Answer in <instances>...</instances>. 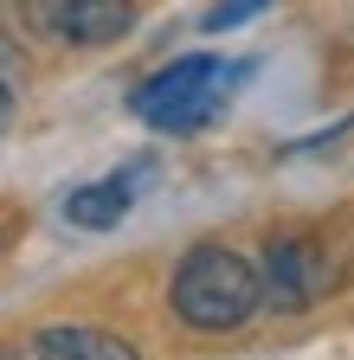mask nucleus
Segmentation results:
<instances>
[{
	"label": "nucleus",
	"instance_id": "obj_3",
	"mask_svg": "<svg viewBox=\"0 0 354 360\" xmlns=\"http://www.w3.org/2000/svg\"><path fill=\"white\" fill-rule=\"evenodd\" d=\"M258 277H264V302L284 309V315H296V309L322 302L335 290V264H329V251L316 238H271V245H264V270H258Z\"/></svg>",
	"mask_w": 354,
	"mask_h": 360
},
{
	"label": "nucleus",
	"instance_id": "obj_6",
	"mask_svg": "<svg viewBox=\"0 0 354 360\" xmlns=\"http://www.w3.org/2000/svg\"><path fill=\"white\" fill-rule=\"evenodd\" d=\"M32 354L39 360H142L122 335L110 328H84V322H52L32 335Z\"/></svg>",
	"mask_w": 354,
	"mask_h": 360
},
{
	"label": "nucleus",
	"instance_id": "obj_7",
	"mask_svg": "<svg viewBox=\"0 0 354 360\" xmlns=\"http://www.w3.org/2000/svg\"><path fill=\"white\" fill-rule=\"evenodd\" d=\"M264 7V0H219V7L206 13V32H226V26H239L245 13H258Z\"/></svg>",
	"mask_w": 354,
	"mask_h": 360
},
{
	"label": "nucleus",
	"instance_id": "obj_8",
	"mask_svg": "<svg viewBox=\"0 0 354 360\" xmlns=\"http://www.w3.org/2000/svg\"><path fill=\"white\" fill-rule=\"evenodd\" d=\"M13 122V45L0 39V129Z\"/></svg>",
	"mask_w": 354,
	"mask_h": 360
},
{
	"label": "nucleus",
	"instance_id": "obj_5",
	"mask_svg": "<svg viewBox=\"0 0 354 360\" xmlns=\"http://www.w3.org/2000/svg\"><path fill=\"white\" fill-rule=\"evenodd\" d=\"M142 174L148 167H122L110 180H84L77 193H65V219L77 225V232H110V225H122V212L142 193Z\"/></svg>",
	"mask_w": 354,
	"mask_h": 360
},
{
	"label": "nucleus",
	"instance_id": "obj_1",
	"mask_svg": "<svg viewBox=\"0 0 354 360\" xmlns=\"http://www.w3.org/2000/svg\"><path fill=\"white\" fill-rule=\"evenodd\" d=\"M167 302L187 328H239L245 315L264 302V277L226 245H194L181 264H174V283H167Z\"/></svg>",
	"mask_w": 354,
	"mask_h": 360
},
{
	"label": "nucleus",
	"instance_id": "obj_4",
	"mask_svg": "<svg viewBox=\"0 0 354 360\" xmlns=\"http://www.w3.org/2000/svg\"><path fill=\"white\" fill-rule=\"evenodd\" d=\"M26 26L58 45H116L136 26V7L129 0H26Z\"/></svg>",
	"mask_w": 354,
	"mask_h": 360
},
{
	"label": "nucleus",
	"instance_id": "obj_2",
	"mask_svg": "<svg viewBox=\"0 0 354 360\" xmlns=\"http://www.w3.org/2000/svg\"><path fill=\"white\" fill-rule=\"evenodd\" d=\"M251 65H226V58H174L167 71H155L142 90H136V116L161 135H200L219 110H226V97L245 84Z\"/></svg>",
	"mask_w": 354,
	"mask_h": 360
}]
</instances>
